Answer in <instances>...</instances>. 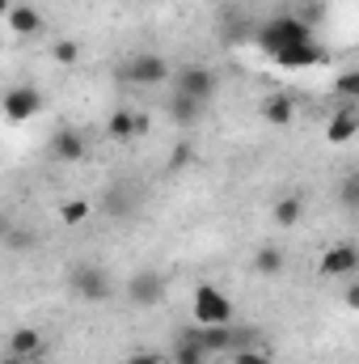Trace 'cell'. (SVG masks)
<instances>
[{
    "label": "cell",
    "instance_id": "obj_13",
    "mask_svg": "<svg viewBox=\"0 0 359 364\" xmlns=\"http://www.w3.org/2000/svg\"><path fill=\"white\" fill-rule=\"evenodd\" d=\"M51 157H55V161H81V157H85V136L72 132V127H60V132L51 136Z\"/></svg>",
    "mask_w": 359,
    "mask_h": 364
},
{
    "label": "cell",
    "instance_id": "obj_24",
    "mask_svg": "<svg viewBox=\"0 0 359 364\" xmlns=\"http://www.w3.org/2000/svg\"><path fill=\"white\" fill-rule=\"evenodd\" d=\"M51 60H55V64H77V60H81V47H77L72 38H64V43L51 47Z\"/></svg>",
    "mask_w": 359,
    "mask_h": 364
},
{
    "label": "cell",
    "instance_id": "obj_15",
    "mask_svg": "<svg viewBox=\"0 0 359 364\" xmlns=\"http://www.w3.org/2000/svg\"><path fill=\"white\" fill-rule=\"evenodd\" d=\"M355 136H359V114L355 110L330 114V123H326V140H330V144H347V140H355Z\"/></svg>",
    "mask_w": 359,
    "mask_h": 364
},
{
    "label": "cell",
    "instance_id": "obj_9",
    "mask_svg": "<svg viewBox=\"0 0 359 364\" xmlns=\"http://www.w3.org/2000/svg\"><path fill=\"white\" fill-rule=\"evenodd\" d=\"M144 132H148V114H144V110L118 106V110L106 119V136H110V140H136V136H144Z\"/></svg>",
    "mask_w": 359,
    "mask_h": 364
},
{
    "label": "cell",
    "instance_id": "obj_11",
    "mask_svg": "<svg viewBox=\"0 0 359 364\" xmlns=\"http://www.w3.org/2000/svg\"><path fill=\"white\" fill-rule=\"evenodd\" d=\"M47 352V339L34 331V326H17L9 335V356H21V360H38Z\"/></svg>",
    "mask_w": 359,
    "mask_h": 364
},
{
    "label": "cell",
    "instance_id": "obj_1",
    "mask_svg": "<svg viewBox=\"0 0 359 364\" xmlns=\"http://www.w3.org/2000/svg\"><path fill=\"white\" fill-rule=\"evenodd\" d=\"M317 34H313V26L309 21H300V17H292V13H283V17H270L267 26L258 30V47L267 51L270 60L275 55H283L287 47H300V43H313Z\"/></svg>",
    "mask_w": 359,
    "mask_h": 364
},
{
    "label": "cell",
    "instance_id": "obj_2",
    "mask_svg": "<svg viewBox=\"0 0 359 364\" xmlns=\"http://www.w3.org/2000/svg\"><path fill=\"white\" fill-rule=\"evenodd\" d=\"M190 318H194L199 326H233L237 305H233V296H228L224 288H216V284H199L194 296H190Z\"/></svg>",
    "mask_w": 359,
    "mask_h": 364
},
{
    "label": "cell",
    "instance_id": "obj_3",
    "mask_svg": "<svg viewBox=\"0 0 359 364\" xmlns=\"http://www.w3.org/2000/svg\"><path fill=\"white\" fill-rule=\"evenodd\" d=\"M123 81H131V85H140V90H153V85L174 81V68H170V60H161L157 51H136V55L123 64Z\"/></svg>",
    "mask_w": 359,
    "mask_h": 364
},
{
    "label": "cell",
    "instance_id": "obj_8",
    "mask_svg": "<svg viewBox=\"0 0 359 364\" xmlns=\"http://www.w3.org/2000/svg\"><path fill=\"white\" fill-rule=\"evenodd\" d=\"M38 110H43V93L34 90V85H13V90L4 93V119L9 123H26Z\"/></svg>",
    "mask_w": 359,
    "mask_h": 364
},
{
    "label": "cell",
    "instance_id": "obj_12",
    "mask_svg": "<svg viewBox=\"0 0 359 364\" xmlns=\"http://www.w3.org/2000/svg\"><path fill=\"white\" fill-rule=\"evenodd\" d=\"M4 17H9V30H13V34H21V38L43 34V13H38L34 4H9V9H4Z\"/></svg>",
    "mask_w": 359,
    "mask_h": 364
},
{
    "label": "cell",
    "instance_id": "obj_20",
    "mask_svg": "<svg viewBox=\"0 0 359 364\" xmlns=\"http://www.w3.org/2000/svg\"><path fill=\"white\" fill-rule=\"evenodd\" d=\"M283 263H287V259H283L279 246H258V250H254V272L258 275H279Z\"/></svg>",
    "mask_w": 359,
    "mask_h": 364
},
{
    "label": "cell",
    "instance_id": "obj_22",
    "mask_svg": "<svg viewBox=\"0 0 359 364\" xmlns=\"http://www.w3.org/2000/svg\"><path fill=\"white\" fill-rule=\"evenodd\" d=\"M334 93L347 97V102H359V68H343L334 77Z\"/></svg>",
    "mask_w": 359,
    "mask_h": 364
},
{
    "label": "cell",
    "instance_id": "obj_16",
    "mask_svg": "<svg viewBox=\"0 0 359 364\" xmlns=\"http://www.w3.org/2000/svg\"><path fill=\"white\" fill-rule=\"evenodd\" d=\"M203 106H207V102H199V97H190V93H174V97H170V119H174L178 127H190V123L203 119Z\"/></svg>",
    "mask_w": 359,
    "mask_h": 364
},
{
    "label": "cell",
    "instance_id": "obj_4",
    "mask_svg": "<svg viewBox=\"0 0 359 364\" xmlns=\"http://www.w3.org/2000/svg\"><path fill=\"white\" fill-rule=\"evenodd\" d=\"M68 288H72L77 296H85V301H106V296L114 292L110 275L101 272V267H93V263H81V267H72V272H68Z\"/></svg>",
    "mask_w": 359,
    "mask_h": 364
},
{
    "label": "cell",
    "instance_id": "obj_29",
    "mask_svg": "<svg viewBox=\"0 0 359 364\" xmlns=\"http://www.w3.org/2000/svg\"><path fill=\"white\" fill-rule=\"evenodd\" d=\"M4 364H34V360H21V356H9Z\"/></svg>",
    "mask_w": 359,
    "mask_h": 364
},
{
    "label": "cell",
    "instance_id": "obj_6",
    "mask_svg": "<svg viewBox=\"0 0 359 364\" xmlns=\"http://www.w3.org/2000/svg\"><path fill=\"white\" fill-rule=\"evenodd\" d=\"M174 93H190V97H199V102H211L216 97V73L211 68H203V64H190V68H178L174 73Z\"/></svg>",
    "mask_w": 359,
    "mask_h": 364
},
{
    "label": "cell",
    "instance_id": "obj_26",
    "mask_svg": "<svg viewBox=\"0 0 359 364\" xmlns=\"http://www.w3.org/2000/svg\"><path fill=\"white\" fill-rule=\"evenodd\" d=\"M186 161H190V144H178V153H174V161H170V166L178 170V166H186Z\"/></svg>",
    "mask_w": 359,
    "mask_h": 364
},
{
    "label": "cell",
    "instance_id": "obj_23",
    "mask_svg": "<svg viewBox=\"0 0 359 364\" xmlns=\"http://www.w3.org/2000/svg\"><path fill=\"white\" fill-rule=\"evenodd\" d=\"M233 364H275V356H270V348H237L233 352Z\"/></svg>",
    "mask_w": 359,
    "mask_h": 364
},
{
    "label": "cell",
    "instance_id": "obj_21",
    "mask_svg": "<svg viewBox=\"0 0 359 364\" xmlns=\"http://www.w3.org/2000/svg\"><path fill=\"white\" fill-rule=\"evenodd\" d=\"M89 216H93V203H89V199H64V203H60V220H64L68 229L85 225Z\"/></svg>",
    "mask_w": 359,
    "mask_h": 364
},
{
    "label": "cell",
    "instance_id": "obj_18",
    "mask_svg": "<svg viewBox=\"0 0 359 364\" xmlns=\"http://www.w3.org/2000/svg\"><path fill=\"white\" fill-rule=\"evenodd\" d=\"M263 119H267L270 127H287L296 119V102L287 93H270L267 102H263Z\"/></svg>",
    "mask_w": 359,
    "mask_h": 364
},
{
    "label": "cell",
    "instance_id": "obj_14",
    "mask_svg": "<svg viewBox=\"0 0 359 364\" xmlns=\"http://www.w3.org/2000/svg\"><path fill=\"white\" fill-rule=\"evenodd\" d=\"M194 335H199V343L207 352H237L241 348V339L233 335V326H194Z\"/></svg>",
    "mask_w": 359,
    "mask_h": 364
},
{
    "label": "cell",
    "instance_id": "obj_7",
    "mask_svg": "<svg viewBox=\"0 0 359 364\" xmlns=\"http://www.w3.org/2000/svg\"><path fill=\"white\" fill-rule=\"evenodd\" d=\"M161 296H165V275L161 272H136L127 279V301L131 305L148 309V305H161Z\"/></svg>",
    "mask_w": 359,
    "mask_h": 364
},
{
    "label": "cell",
    "instance_id": "obj_5",
    "mask_svg": "<svg viewBox=\"0 0 359 364\" xmlns=\"http://www.w3.org/2000/svg\"><path fill=\"white\" fill-rule=\"evenodd\" d=\"M317 272L326 275V279H347V275H355L359 272V246L355 242H334L330 250H321Z\"/></svg>",
    "mask_w": 359,
    "mask_h": 364
},
{
    "label": "cell",
    "instance_id": "obj_28",
    "mask_svg": "<svg viewBox=\"0 0 359 364\" xmlns=\"http://www.w3.org/2000/svg\"><path fill=\"white\" fill-rule=\"evenodd\" d=\"M347 195H351V199H359V174H351V182H347Z\"/></svg>",
    "mask_w": 359,
    "mask_h": 364
},
{
    "label": "cell",
    "instance_id": "obj_27",
    "mask_svg": "<svg viewBox=\"0 0 359 364\" xmlns=\"http://www.w3.org/2000/svg\"><path fill=\"white\" fill-rule=\"evenodd\" d=\"M343 301H347V309H355V314H359V284L347 288V296H343Z\"/></svg>",
    "mask_w": 359,
    "mask_h": 364
},
{
    "label": "cell",
    "instance_id": "obj_17",
    "mask_svg": "<svg viewBox=\"0 0 359 364\" xmlns=\"http://www.w3.org/2000/svg\"><path fill=\"white\" fill-rule=\"evenodd\" d=\"M300 216H304V199H300V195H283V199H275V203H270V220H275L279 229L300 225Z\"/></svg>",
    "mask_w": 359,
    "mask_h": 364
},
{
    "label": "cell",
    "instance_id": "obj_25",
    "mask_svg": "<svg viewBox=\"0 0 359 364\" xmlns=\"http://www.w3.org/2000/svg\"><path fill=\"white\" fill-rule=\"evenodd\" d=\"M123 364H165V360H161V352H153V348H140V352H131Z\"/></svg>",
    "mask_w": 359,
    "mask_h": 364
},
{
    "label": "cell",
    "instance_id": "obj_10",
    "mask_svg": "<svg viewBox=\"0 0 359 364\" xmlns=\"http://www.w3.org/2000/svg\"><path fill=\"white\" fill-rule=\"evenodd\" d=\"M275 64H279V68H287V73H300V68H317V64H326V47L313 38V43L287 47L283 55H275Z\"/></svg>",
    "mask_w": 359,
    "mask_h": 364
},
{
    "label": "cell",
    "instance_id": "obj_19",
    "mask_svg": "<svg viewBox=\"0 0 359 364\" xmlns=\"http://www.w3.org/2000/svg\"><path fill=\"white\" fill-rule=\"evenodd\" d=\"M207 356H211V352L199 343L194 331H186L178 343H174V364H207Z\"/></svg>",
    "mask_w": 359,
    "mask_h": 364
}]
</instances>
